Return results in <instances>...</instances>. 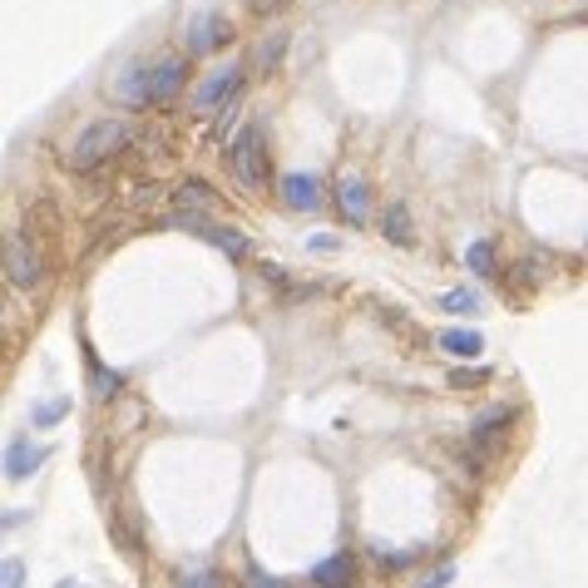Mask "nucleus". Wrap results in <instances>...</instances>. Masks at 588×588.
Instances as JSON below:
<instances>
[{
    "label": "nucleus",
    "instance_id": "14",
    "mask_svg": "<svg viewBox=\"0 0 588 588\" xmlns=\"http://www.w3.org/2000/svg\"><path fill=\"white\" fill-rule=\"evenodd\" d=\"M203 238H208L213 248H223L228 258H248V238H242L238 228H218V223H208V228H203Z\"/></svg>",
    "mask_w": 588,
    "mask_h": 588
},
{
    "label": "nucleus",
    "instance_id": "13",
    "mask_svg": "<svg viewBox=\"0 0 588 588\" xmlns=\"http://www.w3.org/2000/svg\"><path fill=\"white\" fill-rule=\"evenodd\" d=\"M440 347H445L450 357L470 361V357H479V351H485V341H479V331H440Z\"/></svg>",
    "mask_w": 588,
    "mask_h": 588
},
{
    "label": "nucleus",
    "instance_id": "16",
    "mask_svg": "<svg viewBox=\"0 0 588 588\" xmlns=\"http://www.w3.org/2000/svg\"><path fill=\"white\" fill-rule=\"evenodd\" d=\"M465 268L470 272H479V278H495V242H470L465 248Z\"/></svg>",
    "mask_w": 588,
    "mask_h": 588
},
{
    "label": "nucleus",
    "instance_id": "6",
    "mask_svg": "<svg viewBox=\"0 0 588 588\" xmlns=\"http://www.w3.org/2000/svg\"><path fill=\"white\" fill-rule=\"evenodd\" d=\"M331 193H337V208H341V218H347L351 228H361V223L371 218V189H366V179H357V173H341Z\"/></svg>",
    "mask_w": 588,
    "mask_h": 588
},
{
    "label": "nucleus",
    "instance_id": "12",
    "mask_svg": "<svg viewBox=\"0 0 588 588\" xmlns=\"http://www.w3.org/2000/svg\"><path fill=\"white\" fill-rule=\"evenodd\" d=\"M149 90H154V70H144V65H134V70L120 80V100L144 104V110H149Z\"/></svg>",
    "mask_w": 588,
    "mask_h": 588
},
{
    "label": "nucleus",
    "instance_id": "26",
    "mask_svg": "<svg viewBox=\"0 0 588 588\" xmlns=\"http://www.w3.org/2000/svg\"><path fill=\"white\" fill-rule=\"evenodd\" d=\"M179 588H218V574H189Z\"/></svg>",
    "mask_w": 588,
    "mask_h": 588
},
{
    "label": "nucleus",
    "instance_id": "5",
    "mask_svg": "<svg viewBox=\"0 0 588 588\" xmlns=\"http://www.w3.org/2000/svg\"><path fill=\"white\" fill-rule=\"evenodd\" d=\"M228 41H233V25H228V15H218V11H208V15H199V21H189V31H183L189 60H193V55H213V50H223Z\"/></svg>",
    "mask_w": 588,
    "mask_h": 588
},
{
    "label": "nucleus",
    "instance_id": "10",
    "mask_svg": "<svg viewBox=\"0 0 588 588\" xmlns=\"http://www.w3.org/2000/svg\"><path fill=\"white\" fill-rule=\"evenodd\" d=\"M514 416H519L514 406H495V410H485V416H479L475 426H470V440H475V445H495V440L505 436L509 426H514Z\"/></svg>",
    "mask_w": 588,
    "mask_h": 588
},
{
    "label": "nucleus",
    "instance_id": "3",
    "mask_svg": "<svg viewBox=\"0 0 588 588\" xmlns=\"http://www.w3.org/2000/svg\"><path fill=\"white\" fill-rule=\"evenodd\" d=\"M5 278L21 292H35L45 282V258L25 233H11V238H5Z\"/></svg>",
    "mask_w": 588,
    "mask_h": 588
},
{
    "label": "nucleus",
    "instance_id": "25",
    "mask_svg": "<svg viewBox=\"0 0 588 588\" xmlns=\"http://www.w3.org/2000/svg\"><path fill=\"white\" fill-rule=\"evenodd\" d=\"M479 381H485V371H455V376H450V386L465 391V386H479Z\"/></svg>",
    "mask_w": 588,
    "mask_h": 588
},
{
    "label": "nucleus",
    "instance_id": "23",
    "mask_svg": "<svg viewBox=\"0 0 588 588\" xmlns=\"http://www.w3.org/2000/svg\"><path fill=\"white\" fill-rule=\"evenodd\" d=\"M248 588H287L282 578H272V574H262V568H248V578H242Z\"/></svg>",
    "mask_w": 588,
    "mask_h": 588
},
{
    "label": "nucleus",
    "instance_id": "27",
    "mask_svg": "<svg viewBox=\"0 0 588 588\" xmlns=\"http://www.w3.org/2000/svg\"><path fill=\"white\" fill-rule=\"evenodd\" d=\"M584 5H588V0H584Z\"/></svg>",
    "mask_w": 588,
    "mask_h": 588
},
{
    "label": "nucleus",
    "instance_id": "18",
    "mask_svg": "<svg viewBox=\"0 0 588 588\" xmlns=\"http://www.w3.org/2000/svg\"><path fill=\"white\" fill-rule=\"evenodd\" d=\"M282 50H287V35L272 31V41H262V45H258V65H262V70H278Z\"/></svg>",
    "mask_w": 588,
    "mask_h": 588
},
{
    "label": "nucleus",
    "instance_id": "8",
    "mask_svg": "<svg viewBox=\"0 0 588 588\" xmlns=\"http://www.w3.org/2000/svg\"><path fill=\"white\" fill-rule=\"evenodd\" d=\"M282 203L297 213H312L321 203V183L312 179V173H287V179H282Z\"/></svg>",
    "mask_w": 588,
    "mask_h": 588
},
{
    "label": "nucleus",
    "instance_id": "4",
    "mask_svg": "<svg viewBox=\"0 0 588 588\" xmlns=\"http://www.w3.org/2000/svg\"><path fill=\"white\" fill-rule=\"evenodd\" d=\"M242 90V65L228 60V65H213L208 75L199 80V90H193V114H213L223 100H233V94Z\"/></svg>",
    "mask_w": 588,
    "mask_h": 588
},
{
    "label": "nucleus",
    "instance_id": "22",
    "mask_svg": "<svg viewBox=\"0 0 588 588\" xmlns=\"http://www.w3.org/2000/svg\"><path fill=\"white\" fill-rule=\"evenodd\" d=\"M25 584V564L21 558H5V568H0V588H21Z\"/></svg>",
    "mask_w": 588,
    "mask_h": 588
},
{
    "label": "nucleus",
    "instance_id": "7",
    "mask_svg": "<svg viewBox=\"0 0 588 588\" xmlns=\"http://www.w3.org/2000/svg\"><path fill=\"white\" fill-rule=\"evenodd\" d=\"M183 80H189V60H183V55H169V60H159V70H154V90H149V110H163V104H173V94L183 90Z\"/></svg>",
    "mask_w": 588,
    "mask_h": 588
},
{
    "label": "nucleus",
    "instance_id": "2",
    "mask_svg": "<svg viewBox=\"0 0 588 588\" xmlns=\"http://www.w3.org/2000/svg\"><path fill=\"white\" fill-rule=\"evenodd\" d=\"M228 169L242 189H262V183H268V144H262L258 124L238 129V139L228 144Z\"/></svg>",
    "mask_w": 588,
    "mask_h": 588
},
{
    "label": "nucleus",
    "instance_id": "20",
    "mask_svg": "<svg viewBox=\"0 0 588 588\" xmlns=\"http://www.w3.org/2000/svg\"><path fill=\"white\" fill-rule=\"evenodd\" d=\"M60 416H70V396H55L45 406H35V426H55Z\"/></svg>",
    "mask_w": 588,
    "mask_h": 588
},
{
    "label": "nucleus",
    "instance_id": "9",
    "mask_svg": "<svg viewBox=\"0 0 588 588\" xmlns=\"http://www.w3.org/2000/svg\"><path fill=\"white\" fill-rule=\"evenodd\" d=\"M312 584H317V588H351V584H357V564H351V554L321 558V564L312 568Z\"/></svg>",
    "mask_w": 588,
    "mask_h": 588
},
{
    "label": "nucleus",
    "instance_id": "11",
    "mask_svg": "<svg viewBox=\"0 0 588 588\" xmlns=\"http://www.w3.org/2000/svg\"><path fill=\"white\" fill-rule=\"evenodd\" d=\"M45 455H50L45 445H25V440H15V445L5 450V475H11V479H25L35 465H45Z\"/></svg>",
    "mask_w": 588,
    "mask_h": 588
},
{
    "label": "nucleus",
    "instance_id": "24",
    "mask_svg": "<svg viewBox=\"0 0 588 588\" xmlns=\"http://www.w3.org/2000/svg\"><path fill=\"white\" fill-rule=\"evenodd\" d=\"M450 578H455V568H450V564H445V568H436V574H430V578H420V584H416V588H445V584H450Z\"/></svg>",
    "mask_w": 588,
    "mask_h": 588
},
{
    "label": "nucleus",
    "instance_id": "21",
    "mask_svg": "<svg viewBox=\"0 0 588 588\" xmlns=\"http://www.w3.org/2000/svg\"><path fill=\"white\" fill-rule=\"evenodd\" d=\"M120 386H124V376H120V371H104V366H94V396H100V400L120 396Z\"/></svg>",
    "mask_w": 588,
    "mask_h": 588
},
{
    "label": "nucleus",
    "instance_id": "1",
    "mask_svg": "<svg viewBox=\"0 0 588 588\" xmlns=\"http://www.w3.org/2000/svg\"><path fill=\"white\" fill-rule=\"evenodd\" d=\"M129 144V124L120 120V114H104V120H94L90 129L80 134V139L70 144V154H65V163H70L75 173H94L100 163H110L114 154Z\"/></svg>",
    "mask_w": 588,
    "mask_h": 588
},
{
    "label": "nucleus",
    "instance_id": "19",
    "mask_svg": "<svg viewBox=\"0 0 588 588\" xmlns=\"http://www.w3.org/2000/svg\"><path fill=\"white\" fill-rule=\"evenodd\" d=\"M440 307H445V312H460V317H470V312H479V297L460 287V292H445V297H440Z\"/></svg>",
    "mask_w": 588,
    "mask_h": 588
},
{
    "label": "nucleus",
    "instance_id": "15",
    "mask_svg": "<svg viewBox=\"0 0 588 588\" xmlns=\"http://www.w3.org/2000/svg\"><path fill=\"white\" fill-rule=\"evenodd\" d=\"M381 233H386L391 242H410V213H406V203H391V208L381 213Z\"/></svg>",
    "mask_w": 588,
    "mask_h": 588
},
{
    "label": "nucleus",
    "instance_id": "17",
    "mask_svg": "<svg viewBox=\"0 0 588 588\" xmlns=\"http://www.w3.org/2000/svg\"><path fill=\"white\" fill-rule=\"evenodd\" d=\"M179 203H183L189 213H203V208H213V189L193 179V183H183V189H179Z\"/></svg>",
    "mask_w": 588,
    "mask_h": 588
}]
</instances>
